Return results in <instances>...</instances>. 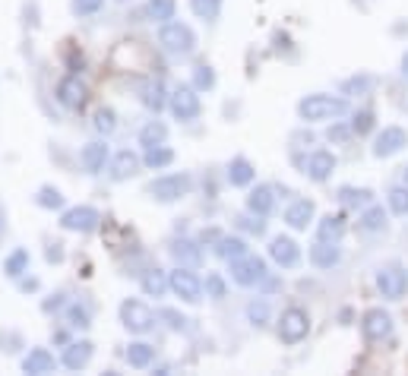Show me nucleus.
Returning a JSON list of instances; mask_svg holds the SVG:
<instances>
[{"instance_id": "37998d69", "label": "nucleus", "mask_w": 408, "mask_h": 376, "mask_svg": "<svg viewBox=\"0 0 408 376\" xmlns=\"http://www.w3.org/2000/svg\"><path fill=\"white\" fill-rule=\"evenodd\" d=\"M67 322L73 329H89L92 326V322H89V310H86V307H70L67 310Z\"/></svg>"}, {"instance_id": "b1692460", "label": "nucleus", "mask_w": 408, "mask_h": 376, "mask_svg": "<svg viewBox=\"0 0 408 376\" xmlns=\"http://www.w3.org/2000/svg\"><path fill=\"white\" fill-rule=\"evenodd\" d=\"M253 178H256V171H253V164L247 162V158H231V164H228V180H231V187H250L253 184Z\"/></svg>"}, {"instance_id": "dca6fc26", "label": "nucleus", "mask_w": 408, "mask_h": 376, "mask_svg": "<svg viewBox=\"0 0 408 376\" xmlns=\"http://www.w3.org/2000/svg\"><path fill=\"white\" fill-rule=\"evenodd\" d=\"M342 260V250L336 240H317V244L311 246V263L317 269H332V266H339Z\"/></svg>"}, {"instance_id": "39448f33", "label": "nucleus", "mask_w": 408, "mask_h": 376, "mask_svg": "<svg viewBox=\"0 0 408 376\" xmlns=\"http://www.w3.org/2000/svg\"><path fill=\"white\" fill-rule=\"evenodd\" d=\"M377 291L386 301H402L408 295V269L402 266H383L377 272Z\"/></svg>"}, {"instance_id": "72a5a7b5", "label": "nucleus", "mask_w": 408, "mask_h": 376, "mask_svg": "<svg viewBox=\"0 0 408 376\" xmlns=\"http://www.w3.org/2000/svg\"><path fill=\"white\" fill-rule=\"evenodd\" d=\"M3 272H7L10 279H19L22 272H29V250H13V253L7 256V263H3Z\"/></svg>"}, {"instance_id": "20e7f679", "label": "nucleus", "mask_w": 408, "mask_h": 376, "mask_svg": "<svg viewBox=\"0 0 408 376\" xmlns=\"http://www.w3.org/2000/svg\"><path fill=\"white\" fill-rule=\"evenodd\" d=\"M307 332H311V316H307L304 310H301V307L282 310V320H278V338H282L285 345L304 342Z\"/></svg>"}, {"instance_id": "6e6552de", "label": "nucleus", "mask_w": 408, "mask_h": 376, "mask_svg": "<svg viewBox=\"0 0 408 376\" xmlns=\"http://www.w3.org/2000/svg\"><path fill=\"white\" fill-rule=\"evenodd\" d=\"M361 336H364L367 342H383V338H389L393 336V316L380 307L367 310V313L361 316Z\"/></svg>"}, {"instance_id": "1a4fd4ad", "label": "nucleus", "mask_w": 408, "mask_h": 376, "mask_svg": "<svg viewBox=\"0 0 408 376\" xmlns=\"http://www.w3.org/2000/svg\"><path fill=\"white\" fill-rule=\"evenodd\" d=\"M168 104H171V114L178 117V120H196V117H200V111H203L200 95H196V89H190V86L174 89L171 98H168Z\"/></svg>"}, {"instance_id": "9d476101", "label": "nucleus", "mask_w": 408, "mask_h": 376, "mask_svg": "<svg viewBox=\"0 0 408 376\" xmlns=\"http://www.w3.org/2000/svg\"><path fill=\"white\" fill-rule=\"evenodd\" d=\"M98 221H102V215H98L92 205H73V209H67V212L61 215L63 231H79V234L95 231Z\"/></svg>"}, {"instance_id": "4be33fe9", "label": "nucleus", "mask_w": 408, "mask_h": 376, "mask_svg": "<svg viewBox=\"0 0 408 376\" xmlns=\"http://www.w3.org/2000/svg\"><path fill=\"white\" fill-rule=\"evenodd\" d=\"M22 370L32 376H42V373H51L54 370V354L45 348H35L26 354V361H22Z\"/></svg>"}, {"instance_id": "8fccbe9b", "label": "nucleus", "mask_w": 408, "mask_h": 376, "mask_svg": "<svg viewBox=\"0 0 408 376\" xmlns=\"http://www.w3.org/2000/svg\"><path fill=\"white\" fill-rule=\"evenodd\" d=\"M329 139L342 143V139H348V130H345V127H332V130H329Z\"/></svg>"}, {"instance_id": "7c9ffc66", "label": "nucleus", "mask_w": 408, "mask_h": 376, "mask_svg": "<svg viewBox=\"0 0 408 376\" xmlns=\"http://www.w3.org/2000/svg\"><path fill=\"white\" fill-rule=\"evenodd\" d=\"M143 13H146V19H152V22H168V19H174V0H149Z\"/></svg>"}, {"instance_id": "f704fd0d", "label": "nucleus", "mask_w": 408, "mask_h": 376, "mask_svg": "<svg viewBox=\"0 0 408 376\" xmlns=\"http://www.w3.org/2000/svg\"><path fill=\"white\" fill-rule=\"evenodd\" d=\"M361 228H364V231H383V228H386V212H383L380 205L364 209V215H361Z\"/></svg>"}, {"instance_id": "f257e3e1", "label": "nucleus", "mask_w": 408, "mask_h": 376, "mask_svg": "<svg viewBox=\"0 0 408 376\" xmlns=\"http://www.w3.org/2000/svg\"><path fill=\"white\" fill-rule=\"evenodd\" d=\"M298 114H301V120H307V123L339 120V117L348 114V102L339 95H323V92H317V95H307L304 102L298 104Z\"/></svg>"}, {"instance_id": "4468645a", "label": "nucleus", "mask_w": 408, "mask_h": 376, "mask_svg": "<svg viewBox=\"0 0 408 376\" xmlns=\"http://www.w3.org/2000/svg\"><path fill=\"white\" fill-rule=\"evenodd\" d=\"M332 171H336V155H332V152H326V149L311 152V158H307V164H304L307 178L317 180V184H323V180L332 178Z\"/></svg>"}, {"instance_id": "a19ab883", "label": "nucleus", "mask_w": 408, "mask_h": 376, "mask_svg": "<svg viewBox=\"0 0 408 376\" xmlns=\"http://www.w3.org/2000/svg\"><path fill=\"white\" fill-rule=\"evenodd\" d=\"M212 86H215V73H212V67L200 63V67L194 70V89H212Z\"/></svg>"}, {"instance_id": "79ce46f5", "label": "nucleus", "mask_w": 408, "mask_h": 376, "mask_svg": "<svg viewBox=\"0 0 408 376\" xmlns=\"http://www.w3.org/2000/svg\"><path fill=\"white\" fill-rule=\"evenodd\" d=\"M374 130V114L370 111H358L352 120V133H358V136H364V133Z\"/></svg>"}, {"instance_id": "2eb2a0df", "label": "nucleus", "mask_w": 408, "mask_h": 376, "mask_svg": "<svg viewBox=\"0 0 408 376\" xmlns=\"http://www.w3.org/2000/svg\"><path fill=\"white\" fill-rule=\"evenodd\" d=\"M269 256H272V263H278L282 269H291V266H298V260H301V246L291 237H282V234H278L269 244Z\"/></svg>"}, {"instance_id": "4c0bfd02", "label": "nucleus", "mask_w": 408, "mask_h": 376, "mask_svg": "<svg viewBox=\"0 0 408 376\" xmlns=\"http://www.w3.org/2000/svg\"><path fill=\"white\" fill-rule=\"evenodd\" d=\"M35 203L42 205V209H61L63 196H61V190H54V187H42V190H38V196H35Z\"/></svg>"}, {"instance_id": "aec40b11", "label": "nucleus", "mask_w": 408, "mask_h": 376, "mask_svg": "<svg viewBox=\"0 0 408 376\" xmlns=\"http://www.w3.org/2000/svg\"><path fill=\"white\" fill-rule=\"evenodd\" d=\"M171 256H174V263L178 266H187V269H194V266H200V260H203V250L194 244V240H174L171 244Z\"/></svg>"}, {"instance_id": "9b49d317", "label": "nucleus", "mask_w": 408, "mask_h": 376, "mask_svg": "<svg viewBox=\"0 0 408 376\" xmlns=\"http://www.w3.org/2000/svg\"><path fill=\"white\" fill-rule=\"evenodd\" d=\"M168 281H171V291L184 304H196L203 297V281L196 279V275L190 272L187 266H180L178 272H171V279H168Z\"/></svg>"}, {"instance_id": "423d86ee", "label": "nucleus", "mask_w": 408, "mask_h": 376, "mask_svg": "<svg viewBox=\"0 0 408 376\" xmlns=\"http://www.w3.org/2000/svg\"><path fill=\"white\" fill-rule=\"evenodd\" d=\"M231 279H235V285H241V288L260 285V281L266 279V260L250 256V253H244L241 260H231Z\"/></svg>"}, {"instance_id": "864d4df0", "label": "nucleus", "mask_w": 408, "mask_h": 376, "mask_svg": "<svg viewBox=\"0 0 408 376\" xmlns=\"http://www.w3.org/2000/svg\"><path fill=\"white\" fill-rule=\"evenodd\" d=\"M0 228H3V219H0Z\"/></svg>"}, {"instance_id": "473e14b6", "label": "nucleus", "mask_w": 408, "mask_h": 376, "mask_svg": "<svg viewBox=\"0 0 408 376\" xmlns=\"http://www.w3.org/2000/svg\"><path fill=\"white\" fill-rule=\"evenodd\" d=\"M171 162H174V152L165 149V143H162V146H152V149H146V155H143V164H146V168H168Z\"/></svg>"}, {"instance_id": "f8f14e48", "label": "nucleus", "mask_w": 408, "mask_h": 376, "mask_svg": "<svg viewBox=\"0 0 408 376\" xmlns=\"http://www.w3.org/2000/svg\"><path fill=\"white\" fill-rule=\"evenodd\" d=\"M89 98V89H86V82L79 76H67V79L57 82V102L70 111H79Z\"/></svg>"}, {"instance_id": "3c124183", "label": "nucleus", "mask_w": 408, "mask_h": 376, "mask_svg": "<svg viewBox=\"0 0 408 376\" xmlns=\"http://www.w3.org/2000/svg\"><path fill=\"white\" fill-rule=\"evenodd\" d=\"M402 76H405V79H408V54L402 57Z\"/></svg>"}, {"instance_id": "ea45409f", "label": "nucleus", "mask_w": 408, "mask_h": 376, "mask_svg": "<svg viewBox=\"0 0 408 376\" xmlns=\"http://www.w3.org/2000/svg\"><path fill=\"white\" fill-rule=\"evenodd\" d=\"M247 320L253 322V326H266V320H269V304H266V301H253L247 307Z\"/></svg>"}, {"instance_id": "bb28decb", "label": "nucleus", "mask_w": 408, "mask_h": 376, "mask_svg": "<svg viewBox=\"0 0 408 376\" xmlns=\"http://www.w3.org/2000/svg\"><path fill=\"white\" fill-rule=\"evenodd\" d=\"M342 234H345V219H342V215H326V219H320V225H317L320 240H339Z\"/></svg>"}, {"instance_id": "6ab92c4d", "label": "nucleus", "mask_w": 408, "mask_h": 376, "mask_svg": "<svg viewBox=\"0 0 408 376\" xmlns=\"http://www.w3.org/2000/svg\"><path fill=\"white\" fill-rule=\"evenodd\" d=\"M313 221V203L311 199H298L285 209V225L295 228V231H307V225Z\"/></svg>"}, {"instance_id": "c03bdc74", "label": "nucleus", "mask_w": 408, "mask_h": 376, "mask_svg": "<svg viewBox=\"0 0 408 376\" xmlns=\"http://www.w3.org/2000/svg\"><path fill=\"white\" fill-rule=\"evenodd\" d=\"M237 225L244 228V231H250V234H263L266 231V221H263V215H244V219H237Z\"/></svg>"}, {"instance_id": "a18cd8bd", "label": "nucleus", "mask_w": 408, "mask_h": 376, "mask_svg": "<svg viewBox=\"0 0 408 376\" xmlns=\"http://www.w3.org/2000/svg\"><path fill=\"white\" fill-rule=\"evenodd\" d=\"M102 3H104V0H73L70 7H73V13H77V16H92V13H98V10H102Z\"/></svg>"}, {"instance_id": "603ef678", "label": "nucleus", "mask_w": 408, "mask_h": 376, "mask_svg": "<svg viewBox=\"0 0 408 376\" xmlns=\"http://www.w3.org/2000/svg\"><path fill=\"white\" fill-rule=\"evenodd\" d=\"M402 178H405V184H408V164H405V168H402Z\"/></svg>"}, {"instance_id": "e433bc0d", "label": "nucleus", "mask_w": 408, "mask_h": 376, "mask_svg": "<svg viewBox=\"0 0 408 376\" xmlns=\"http://www.w3.org/2000/svg\"><path fill=\"white\" fill-rule=\"evenodd\" d=\"M190 7H194V13L200 19H215L221 10V0H190Z\"/></svg>"}, {"instance_id": "2f4dec72", "label": "nucleus", "mask_w": 408, "mask_h": 376, "mask_svg": "<svg viewBox=\"0 0 408 376\" xmlns=\"http://www.w3.org/2000/svg\"><path fill=\"white\" fill-rule=\"evenodd\" d=\"M370 196H374V193L367 190V187H342L339 190V203L342 205H348V209H361V205H367L370 203Z\"/></svg>"}, {"instance_id": "f03ea898", "label": "nucleus", "mask_w": 408, "mask_h": 376, "mask_svg": "<svg viewBox=\"0 0 408 376\" xmlns=\"http://www.w3.org/2000/svg\"><path fill=\"white\" fill-rule=\"evenodd\" d=\"M159 45L168 51V54H178V57H187L190 51L196 48V35L187 22H165L159 32Z\"/></svg>"}, {"instance_id": "c85d7f7f", "label": "nucleus", "mask_w": 408, "mask_h": 376, "mask_svg": "<svg viewBox=\"0 0 408 376\" xmlns=\"http://www.w3.org/2000/svg\"><path fill=\"white\" fill-rule=\"evenodd\" d=\"M152 357H155L152 345H146V342H133L130 348H127V363H130V367H136V370L149 367V363H152Z\"/></svg>"}, {"instance_id": "a211bd4d", "label": "nucleus", "mask_w": 408, "mask_h": 376, "mask_svg": "<svg viewBox=\"0 0 408 376\" xmlns=\"http://www.w3.org/2000/svg\"><path fill=\"white\" fill-rule=\"evenodd\" d=\"M139 164H143V158L136 155V152L124 149L114 155V162H111V178L114 180H130L133 174H139Z\"/></svg>"}, {"instance_id": "c9c22d12", "label": "nucleus", "mask_w": 408, "mask_h": 376, "mask_svg": "<svg viewBox=\"0 0 408 376\" xmlns=\"http://www.w3.org/2000/svg\"><path fill=\"white\" fill-rule=\"evenodd\" d=\"M389 209H393L395 215H408V184L389 190Z\"/></svg>"}, {"instance_id": "a878e982", "label": "nucleus", "mask_w": 408, "mask_h": 376, "mask_svg": "<svg viewBox=\"0 0 408 376\" xmlns=\"http://www.w3.org/2000/svg\"><path fill=\"white\" fill-rule=\"evenodd\" d=\"M171 288V281H168V275L162 272V269H149V272L143 275V291L149 297H162Z\"/></svg>"}, {"instance_id": "7ed1b4c3", "label": "nucleus", "mask_w": 408, "mask_h": 376, "mask_svg": "<svg viewBox=\"0 0 408 376\" xmlns=\"http://www.w3.org/2000/svg\"><path fill=\"white\" fill-rule=\"evenodd\" d=\"M190 187H194L190 174H165V178L149 184V196L155 203H178V199H184L190 193Z\"/></svg>"}, {"instance_id": "c756f323", "label": "nucleus", "mask_w": 408, "mask_h": 376, "mask_svg": "<svg viewBox=\"0 0 408 376\" xmlns=\"http://www.w3.org/2000/svg\"><path fill=\"white\" fill-rule=\"evenodd\" d=\"M215 253L221 256V260H241L244 253H247V244H244L241 237H219V244H215Z\"/></svg>"}, {"instance_id": "de8ad7c7", "label": "nucleus", "mask_w": 408, "mask_h": 376, "mask_svg": "<svg viewBox=\"0 0 408 376\" xmlns=\"http://www.w3.org/2000/svg\"><path fill=\"white\" fill-rule=\"evenodd\" d=\"M370 86H374V79H370V76H361V79L345 82V92H364V89H370Z\"/></svg>"}, {"instance_id": "f3484780", "label": "nucleus", "mask_w": 408, "mask_h": 376, "mask_svg": "<svg viewBox=\"0 0 408 376\" xmlns=\"http://www.w3.org/2000/svg\"><path fill=\"white\" fill-rule=\"evenodd\" d=\"M272 209H276V190H272V187L260 184V187H253V190L247 193V212L263 215L266 219Z\"/></svg>"}, {"instance_id": "09e8293b", "label": "nucleus", "mask_w": 408, "mask_h": 376, "mask_svg": "<svg viewBox=\"0 0 408 376\" xmlns=\"http://www.w3.org/2000/svg\"><path fill=\"white\" fill-rule=\"evenodd\" d=\"M162 320H168V326H171V329H184V322H187L184 316L174 313V310H162Z\"/></svg>"}, {"instance_id": "49530a36", "label": "nucleus", "mask_w": 408, "mask_h": 376, "mask_svg": "<svg viewBox=\"0 0 408 376\" xmlns=\"http://www.w3.org/2000/svg\"><path fill=\"white\" fill-rule=\"evenodd\" d=\"M206 295L209 297H215V301H219V297H225V281H221V275H206Z\"/></svg>"}, {"instance_id": "cd10ccee", "label": "nucleus", "mask_w": 408, "mask_h": 376, "mask_svg": "<svg viewBox=\"0 0 408 376\" xmlns=\"http://www.w3.org/2000/svg\"><path fill=\"white\" fill-rule=\"evenodd\" d=\"M165 136H168V127L162 120H149L139 130V146H146V149H152V146H162L165 143Z\"/></svg>"}, {"instance_id": "ddd939ff", "label": "nucleus", "mask_w": 408, "mask_h": 376, "mask_svg": "<svg viewBox=\"0 0 408 376\" xmlns=\"http://www.w3.org/2000/svg\"><path fill=\"white\" fill-rule=\"evenodd\" d=\"M408 146V133L402 130V127H383L380 133H377V139H374V155L377 158H389V155H395V152H402Z\"/></svg>"}, {"instance_id": "393cba45", "label": "nucleus", "mask_w": 408, "mask_h": 376, "mask_svg": "<svg viewBox=\"0 0 408 376\" xmlns=\"http://www.w3.org/2000/svg\"><path fill=\"white\" fill-rule=\"evenodd\" d=\"M143 104L149 111H155V114H159L162 108H165L168 104V98H165V82L162 79H149L143 86Z\"/></svg>"}, {"instance_id": "5701e85b", "label": "nucleus", "mask_w": 408, "mask_h": 376, "mask_svg": "<svg viewBox=\"0 0 408 376\" xmlns=\"http://www.w3.org/2000/svg\"><path fill=\"white\" fill-rule=\"evenodd\" d=\"M92 361V342H73L63 351V367L67 370H83Z\"/></svg>"}, {"instance_id": "58836bf2", "label": "nucleus", "mask_w": 408, "mask_h": 376, "mask_svg": "<svg viewBox=\"0 0 408 376\" xmlns=\"http://www.w3.org/2000/svg\"><path fill=\"white\" fill-rule=\"evenodd\" d=\"M114 127H118V114H114L111 108H102V111H98V114H95V130L108 136V133H114Z\"/></svg>"}, {"instance_id": "412c9836", "label": "nucleus", "mask_w": 408, "mask_h": 376, "mask_svg": "<svg viewBox=\"0 0 408 376\" xmlns=\"http://www.w3.org/2000/svg\"><path fill=\"white\" fill-rule=\"evenodd\" d=\"M79 162H83V168L89 174H98L104 168V162H108V146L104 143H86L83 152H79Z\"/></svg>"}, {"instance_id": "0eeeda50", "label": "nucleus", "mask_w": 408, "mask_h": 376, "mask_svg": "<svg viewBox=\"0 0 408 376\" xmlns=\"http://www.w3.org/2000/svg\"><path fill=\"white\" fill-rule=\"evenodd\" d=\"M120 322H124L130 332L143 336V332H149V329L155 326V313L146 307L143 301H124L120 304Z\"/></svg>"}]
</instances>
